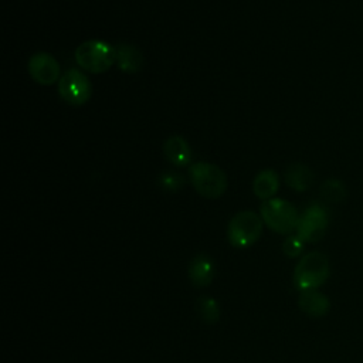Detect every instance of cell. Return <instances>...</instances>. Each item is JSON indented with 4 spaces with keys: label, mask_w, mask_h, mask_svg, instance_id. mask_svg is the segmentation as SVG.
I'll return each mask as SVG.
<instances>
[{
    "label": "cell",
    "mask_w": 363,
    "mask_h": 363,
    "mask_svg": "<svg viewBox=\"0 0 363 363\" xmlns=\"http://www.w3.org/2000/svg\"><path fill=\"white\" fill-rule=\"evenodd\" d=\"M328 224L329 214L326 207L319 203H313L299 217V223L295 231L302 241L316 242L325 235Z\"/></svg>",
    "instance_id": "obj_7"
},
{
    "label": "cell",
    "mask_w": 363,
    "mask_h": 363,
    "mask_svg": "<svg viewBox=\"0 0 363 363\" xmlns=\"http://www.w3.org/2000/svg\"><path fill=\"white\" fill-rule=\"evenodd\" d=\"M60 71L57 60L45 51L35 52L28 60V74L40 85H52L60 81Z\"/></svg>",
    "instance_id": "obj_8"
},
{
    "label": "cell",
    "mask_w": 363,
    "mask_h": 363,
    "mask_svg": "<svg viewBox=\"0 0 363 363\" xmlns=\"http://www.w3.org/2000/svg\"><path fill=\"white\" fill-rule=\"evenodd\" d=\"M320 196L330 203H339L346 199V186L337 179H328L320 186Z\"/></svg>",
    "instance_id": "obj_16"
},
{
    "label": "cell",
    "mask_w": 363,
    "mask_h": 363,
    "mask_svg": "<svg viewBox=\"0 0 363 363\" xmlns=\"http://www.w3.org/2000/svg\"><path fill=\"white\" fill-rule=\"evenodd\" d=\"M330 274V265L329 259L323 252L319 251H311L305 254L294 269L292 282L296 289L302 291H311V289H319Z\"/></svg>",
    "instance_id": "obj_1"
},
{
    "label": "cell",
    "mask_w": 363,
    "mask_h": 363,
    "mask_svg": "<svg viewBox=\"0 0 363 363\" xmlns=\"http://www.w3.org/2000/svg\"><path fill=\"white\" fill-rule=\"evenodd\" d=\"M262 227L264 221L261 216L250 210L240 211L228 223L227 240L234 248H248L259 240Z\"/></svg>",
    "instance_id": "obj_5"
},
{
    "label": "cell",
    "mask_w": 363,
    "mask_h": 363,
    "mask_svg": "<svg viewBox=\"0 0 363 363\" xmlns=\"http://www.w3.org/2000/svg\"><path fill=\"white\" fill-rule=\"evenodd\" d=\"M163 155L166 160L176 167H184L187 164H191L193 159V152L189 142L180 135H173L164 140Z\"/></svg>",
    "instance_id": "obj_10"
},
{
    "label": "cell",
    "mask_w": 363,
    "mask_h": 363,
    "mask_svg": "<svg viewBox=\"0 0 363 363\" xmlns=\"http://www.w3.org/2000/svg\"><path fill=\"white\" fill-rule=\"evenodd\" d=\"M279 189L278 173L272 169H265L257 173L252 182V191L261 200H268L275 196Z\"/></svg>",
    "instance_id": "obj_13"
},
{
    "label": "cell",
    "mask_w": 363,
    "mask_h": 363,
    "mask_svg": "<svg viewBox=\"0 0 363 363\" xmlns=\"http://www.w3.org/2000/svg\"><path fill=\"white\" fill-rule=\"evenodd\" d=\"M259 213L264 224L278 234H289L295 231L301 217L289 201L278 197L264 200Z\"/></svg>",
    "instance_id": "obj_4"
},
{
    "label": "cell",
    "mask_w": 363,
    "mask_h": 363,
    "mask_svg": "<svg viewBox=\"0 0 363 363\" xmlns=\"http://www.w3.org/2000/svg\"><path fill=\"white\" fill-rule=\"evenodd\" d=\"M303 245H305V241H302L296 234L288 235L282 242V252L288 258H296L303 251Z\"/></svg>",
    "instance_id": "obj_18"
},
{
    "label": "cell",
    "mask_w": 363,
    "mask_h": 363,
    "mask_svg": "<svg viewBox=\"0 0 363 363\" xmlns=\"http://www.w3.org/2000/svg\"><path fill=\"white\" fill-rule=\"evenodd\" d=\"M116 65L126 74H138L143 68L142 51L129 43H119L115 45Z\"/></svg>",
    "instance_id": "obj_11"
},
{
    "label": "cell",
    "mask_w": 363,
    "mask_h": 363,
    "mask_svg": "<svg viewBox=\"0 0 363 363\" xmlns=\"http://www.w3.org/2000/svg\"><path fill=\"white\" fill-rule=\"evenodd\" d=\"M187 274L194 286H208L216 277V264L210 255L197 254L190 259Z\"/></svg>",
    "instance_id": "obj_9"
},
{
    "label": "cell",
    "mask_w": 363,
    "mask_h": 363,
    "mask_svg": "<svg viewBox=\"0 0 363 363\" xmlns=\"http://www.w3.org/2000/svg\"><path fill=\"white\" fill-rule=\"evenodd\" d=\"M196 311L200 316V319L206 323H217L220 320V305L218 302L210 296V295H201L199 296V299L196 301Z\"/></svg>",
    "instance_id": "obj_15"
},
{
    "label": "cell",
    "mask_w": 363,
    "mask_h": 363,
    "mask_svg": "<svg viewBox=\"0 0 363 363\" xmlns=\"http://www.w3.org/2000/svg\"><path fill=\"white\" fill-rule=\"evenodd\" d=\"M157 184L162 190H164L167 193H174L184 186V177L177 172L166 170L159 176Z\"/></svg>",
    "instance_id": "obj_17"
},
{
    "label": "cell",
    "mask_w": 363,
    "mask_h": 363,
    "mask_svg": "<svg viewBox=\"0 0 363 363\" xmlns=\"http://www.w3.org/2000/svg\"><path fill=\"white\" fill-rule=\"evenodd\" d=\"M74 55L77 64L91 74L106 72L113 62H116L115 45L98 38L86 40L79 44L75 48Z\"/></svg>",
    "instance_id": "obj_3"
},
{
    "label": "cell",
    "mask_w": 363,
    "mask_h": 363,
    "mask_svg": "<svg viewBox=\"0 0 363 363\" xmlns=\"http://www.w3.org/2000/svg\"><path fill=\"white\" fill-rule=\"evenodd\" d=\"M285 182L292 190L305 191L313 183V173L302 163H292L285 170Z\"/></svg>",
    "instance_id": "obj_14"
},
{
    "label": "cell",
    "mask_w": 363,
    "mask_h": 363,
    "mask_svg": "<svg viewBox=\"0 0 363 363\" xmlns=\"http://www.w3.org/2000/svg\"><path fill=\"white\" fill-rule=\"evenodd\" d=\"M189 179L194 190L204 199H218L228 187L224 170L210 162L191 163L189 167Z\"/></svg>",
    "instance_id": "obj_2"
},
{
    "label": "cell",
    "mask_w": 363,
    "mask_h": 363,
    "mask_svg": "<svg viewBox=\"0 0 363 363\" xmlns=\"http://www.w3.org/2000/svg\"><path fill=\"white\" fill-rule=\"evenodd\" d=\"M58 94L67 104L79 106L89 101L92 85L89 78L78 68L67 69L58 81Z\"/></svg>",
    "instance_id": "obj_6"
},
{
    "label": "cell",
    "mask_w": 363,
    "mask_h": 363,
    "mask_svg": "<svg viewBox=\"0 0 363 363\" xmlns=\"http://www.w3.org/2000/svg\"><path fill=\"white\" fill-rule=\"evenodd\" d=\"M299 309L312 318H322L330 309V301L318 289L302 291L298 299Z\"/></svg>",
    "instance_id": "obj_12"
}]
</instances>
